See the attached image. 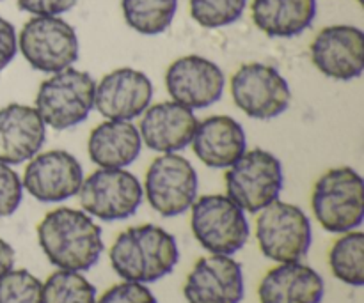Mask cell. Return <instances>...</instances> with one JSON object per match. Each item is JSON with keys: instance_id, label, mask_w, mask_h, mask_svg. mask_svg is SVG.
I'll return each mask as SVG.
<instances>
[{"instance_id": "obj_1", "label": "cell", "mask_w": 364, "mask_h": 303, "mask_svg": "<svg viewBox=\"0 0 364 303\" xmlns=\"http://www.w3.org/2000/svg\"><path fill=\"white\" fill-rule=\"evenodd\" d=\"M36 233L43 254L59 270L87 272L105 248L102 227L80 209L57 208L46 213Z\"/></svg>"}, {"instance_id": "obj_2", "label": "cell", "mask_w": 364, "mask_h": 303, "mask_svg": "<svg viewBox=\"0 0 364 303\" xmlns=\"http://www.w3.org/2000/svg\"><path fill=\"white\" fill-rule=\"evenodd\" d=\"M110 266L123 280L151 284L176 268L180 248L176 238L160 226L128 227L109 250Z\"/></svg>"}, {"instance_id": "obj_3", "label": "cell", "mask_w": 364, "mask_h": 303, "mask_svg": "<svg viewBox=\"0 0 364 303\" xmlns=\"http://www.w3.org/2000/svg\"><path fill=\"white\" fill-rule=\"evenodd\" d=\"M311 209L327 233L345 234L359 229L364 220V181L352 167H334L313 187Z\"/></svg>"}, {"instance_id": "obj_4", "label": "cell", "mask_w": 364, "mask_h": 303, "mask_svg": "<svg viewBox=\"0 0 364 303\" xmlns=\"http://www.w3.org/2000/svg\"><path fill=\"white\" fill-rule=\"evenodd\" d=\"M96 82L91 73L75 67L50 75L41 82L34 109L46 128L63 131L84 123L95 109Z\"/></svg>"}, {"instance_id": "obj_5", "label": "cell", "mask_w": 364, "mask_h": 303, "mask_svg": "<svg viewBox=\"0 0 364 303\" xmlns=\"http://www.w3.org/2000/svg\"><path fill=\"white\" fill-rule=\"evenodd\" d=\"M191 229L198 243L215 255L237 254L251 236L244 209L220 194L196 199L191 208Z\"/></svg>"}, {"instance_id": "obj_6", "label": "cell", "mask_w": 364, "mask_h": 303, "mask_svg": "<svg viewBox=\"0 0 364 303\" xmlns=\"http://www.w3.org/2000/svg\"><path fill=\"white\" fill-rule=\"evenodd\" d=\"M226 195L245 213H259L277 201L284 174L279 158L262 148L245 151L224 174Z\"/></svg>"}, {"instance_id": "obj_7", "label": "cell", "mask_w": 364, "mask_h": 303, "mask_svg": "<svg viewBox=\"0 0 364 303\" xmlns=\"http://www.w3.org/2000/svg\"><path fill=\"white\" fill-rule=\"evenodd\" d=\"M256 240L262 254L270 261L299 263L311 248V222L304 209L284 201H274L258 213Z\"/></svg>"}, {"instance_id": "obj_8", "label": "cell", "mask_w": 364, "mask_h": 303, "mask_svg": "<svg viewBox=\"0 0 364 303\" xmlns=\"http://www.w3.org/2000/svg\"><path fill=\"white\" fill-rule=\"evenodd\" d=\"M18 50L36 71L53 75L77 62L80 43L77 31L60 16H32L21 27Z\"/></svg>"}, {"instance_id": "obj_9", "label": "cell", "mask_w": 364, "mask_h": 303, "mask_svg": "<svg viewBox=\"0 0 364 303\" xmlns=\"http://www.w3.org/2000/svg\"><path fill=\"white\" fill-rule=\"evenodd\" d=\"M77 195L82 211L89 216L103 222H116L137 213L144 190L137 176L127 169H98L84 177Z\"/></svg>"}, {"instance_id": "obj_10", "label": "cell", "mask_w": 364, "mask_h": 303, "mask_svg": "<svg viewBox=\"0 0 364 303\" xmlns=\"http://www.w3.org/2000/svg\"><path fill=\"white\" fill-rule=\"evenodd\" d=\"M198 172L185 156L162 153L148 167L142 190L159 215L173 219L192 208L198 199Z\"/></svg>"}, {"instance_id": "obj_11", "label": "cell", "mask_w": 364, "mask_h": 303, "mask_svg": "<svg viewBox=\"0 0 364 303\" xmlns=\"http://www.w3.org/2000/svg\"><path fill=\"white\" fill-rule=\"evenodd\" d=\"M233 101L247 117L276 119L288 110L291 89L274 66L263 62L242 64L230 82Z\"/></svg>"}, {"instance_id": "obj_12", "label": "cell", "mask_w": 364, "mask_h": 303, "mask_svg": "<svg viewBox=\"0 0 364 303\" xmlns=\"http://www.w3.org/2000/svg\"><path fill=\"white\" fill-rule=\"evenodd\" d=\"M82 181L84 169L77 156L64 149H52L28 160L21 184L36 201L50 204L75 197Z\"/></svg>"}, {"instance_id": "obj_13", "label": "cell", "mask_w": 364, "mask_h": 303, "mask_svg": "<svg viewBox=\"0 0 364 303\" xmlns=\"http://www.w3.org/2000/svg\"><path fill=\"white\" fill-rule=\"evenodd\" d=\"M226 77L219 64L201 55L173 60L166 71V89L173 101L191 110L206 109L224 94Z\"/></svg>"}, {"instance_id": "obj_14", "label": "cell", "mask_w": 364, "mask_h": 303, "mask_svg": "<svg viewBox=\"0 0 364 303\" xmlns=\"http://www.w3.org/2000/svg\"><path fill=\"white\" fill-rule=\"evenodd\" d=\"M309 53L327 78L355 80L364 71V32L355 25H329L315 35Z\"/></svg>"}, {"instance_id": "obj_15", "label": "cell", "mask_w": 364, "mask_h": 303, "mask_svg": "<svg viewBox=\"0 0 364 303\" xmlns=\"http://www.w3.org/2000/svg\"><path fill=\"white\" fill-rule=\"evenodd\" d=\"M244 294V270L231 255L198 259L183 286L187 303H240Z\"/></svg>"}, {"instance_id": "obj_16", "label": "cell", "mask_w": 364, "mask_h": 303, "mask_svg": "<svg viewBox=\"0 0 364 303\" xmlns=\"http://www.w3.org/2000/svg\"><path fill=\"white\" fill-rule=\"evenodd\" d=\"M153 84L149 77L134 67L110 71L96 84L95 109L105 119L134 121L151 105Z\"/></svg>"}, {"instance_id": "obj_17", "label": "cell", "mask_w": 364, "mask_h": 303, "mask_svg": "<svg viewBox=\"0 0 364 303\" xmlns=\"http://www.w3.org/2000/svg\"><path fill=\"white\" fill-rule=\"evenodd\" d=\"M194 110L176 101H162L149 105L141 116L139 133L142 144L156 153H178L191 145L198 128Z\"/></svg>"}, {"instance_id": "obj_18", "label": "cell", "mask_w": 364, "mask_h": 303, "mask_svg": "<svg viewBox=\"0 0 364 303\" xmlns=\"http://www.w3.org/2000/svg\"><path fill=\"white\" fill-rule=\"evenodd\" d=\"M45 141L46 124L34 106L9 103L0 109V162H28L41 151Z\"/></svg>"}, {"instance_id": "obj_19", "label": "cell", "mask_w": 364, "mask_h": 303, "mask_svg": "<svg viewBox=\"0 0 364 303\" xmlns=\"http://www.w3.org/2000/svg\"><path fill=\"white\" fill-rule=\"evenodd\" d=\"M192 151L210 169H228L247 151L245 130L230 116H210L199 121L192 137Z\"/></svg>"}, {"instance_id": "obj_20", "label": "cell", "mask_w": 364, "mask_h": 303, "mask_svg": "<svg viewBox=\"0 0 364 303\" xmlns=\"http://www.w3.org/2000/svg\"><path fill=\"white\" fill-rule=\"evenodd\" d=\"M323 279L304 263H283L269 270L258 286L259 303H320Z\"/></svg>"}, {"instance_id": "obj_21", "label": "cell", "mask_w": 364, "mask_h": 303, "mask_svg": "<svg viewBox=\"0 0 364 303\" xmlns=\"http://www.w3.org/2000/svg\"><path fill=\"white\" fill-rule=\"evenodd\" d=\"M142 138L132 121L107 119L89 135V158L100 169H127L141 155Z\"/></svg>"}, {"instance_id": "obj_22", "label": "cell", "mask_w": 364, "mask_h": 303, "mask_svg": "<svg viewBox=\"0 0 364 303\" xmlns=\"http://www.w3.org/2000/svg\"><path fill=\"white\" fill-rule=\"evenodd\" d=\"M251 16L269 38H295L311 27L316 0H252Z\"/></svg>"}, {"instance_id": "obj_23", "label": "cell", "mask_w": 364, "mask_h": 303, "mask_svg": "<svg viewBox=\"0 0 364 303\" xmlns=\"http://www.w3.org/2000/svg\"><path fill=\"white\" fill-rule=\"evenodd\" d=\"M124 21L142 35H159L171 27L178 0H121Z\"/></svg>"}, {"instance_id": "obj_24", "label": "cell", "mask_w": 364, "mask_h": 303, "mask_svg": "<svg viewBox=\"0 0 364 303\" xmlns=\"http://www.w3.org/2000/svg\"><path fill=\"white\" fill-rule=\"evenodd\" d=\"M329 266L338 280L352 287L364 286V234L350 231L334 241L329 252Z\"/></svg>"}, {"instance_id": "obj_25", "label": "cell", "mask_w": 364, "mask_h": 303, "mask_svg": "<svg viewBox=\"0 0 364 303\" xmlns=\"http://www.w3.org/2000/svg\"><path fill=\"white\" fill-rule=\"evenodd\" d=\"M96 287L80 272L57 270L43 282V303H96Z\"/></svg>"}, {"instance_id": "obj_26", "label": "cell", "mask_w": 364, "mask_h": 303, "mask_svg": "<svg viewBox=\"0 0 364 303\" xmlns=\"http://www.w3.org/2000/svg\"><path fill=\"white\" fill-rule=\"evenodd\" d=\"M247 0H188L191 16L205 28H220L235 23L244 14Z\"/></svg>"}, {"instance_id": "obj_27", "label": "cell", "mask_w": 364, "mask_h": 303, "mask_svg": "<svg viewBox=\"0 0 364 303\" xmlns=\"http://www.w3.org/2000/svg\"><path fill=\"white\" fill-rule=\"evenodd\" d=\"M0 303H43V282L28 270H11L0 279Z\"/></svg>"}, {"instance_id": "obj_28", "label": "cell", "mask_w": 364, "mask_h": 303, "mask_svg": "<svg viewBox=\"0 0 364 303\" xmlns=\"http://www.w3.org/2000/svg\"><path fill=\"white\" fill-rule=\"evenodd\" d=\"M23 201V184L16 170L11 165L0 162V219L16 213Z\"/></svg>"}, {"instance_id": "obj_29", "label": "cell", "mask_w": 364, "mask_h": 303, "mask_svg": "<svg viewBox=\"0 0 364 303\" xmlns=\"http://www.w3.org/2000/svg\"><path fill=\"white\" fill-rule=\"evenodd\" d=\"M96 303H159V302H156L155 294L151 293V290H149L146 284L123 280V282L109 287V290H107L100 298H96Z\"/></svg>"}, {"instance_id": "obj_30", "label": "cell", "mask_w": 364, "mask_h": 303, "mask_svg": "<svg viewBox=\"0 0 364 303\" xmlns=\"http://www.w3.org/2000/svg\"><path fill=\"white\" fill-rule=\"evenodd\" d=\"M78 0H16L18 7L32 16H60L77 6Z\"/></svg>"}, {"instance_id": "obj_31", "label": "cell", "mask_w": 364, "mask_h": 303, "mask_svg": "<svg viewBox=\"0 0 364 303\" xmlns=\"http://www.w3.org/2000/svg\"><path fill=\"white\" fill-rule=\"evenodd\" d=\"M18 53L16 28L11 21L0 16V73L13 62Z\"/></svg>"}, {"instance_id": "obj_32", "label": "cell", "mask_w": 364, "mask_h": 303, "mask_svg": "<svg viewBox=\"0 0 364 303\" xmlns=\"http://www.w3.org/2000/svg\"><path fill=\"white\" fill-rule=\"evenodd\" d=\"M14 259H16L14 248L0 238V279L14 268Z\"/></svg>"}, {"instance_id": "obj_33", "label": "cell", "mask_w": 364, "mask_h": 303, "mask_svg": "<svg viewBox=\"0 0 364 303\" xmlns=\"http://www.w3.org/2000/svg\"><path fill=\"white\" fill-rule=\"evenodd\" d=\"M358 2H359V4H363V0H358Z\"/></svg>"}, {"instance_id": "obj_34", "label": "cell", "mask_w": 364, "mask_h": 303, "mask_svg": "<svg viewBox=\"0 0 364 303\" xmlns=\"http://www.w3.org/2000/svg\"><path fill=\"white\" fill-rule=\"evenodd\" d=\"M0 2H2V0H0Z\"/></svg>"}]
</instances>
